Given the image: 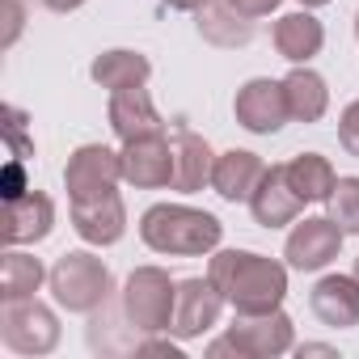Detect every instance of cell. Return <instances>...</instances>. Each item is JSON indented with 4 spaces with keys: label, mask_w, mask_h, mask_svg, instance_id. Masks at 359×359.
I'll return each mask as SVG.
<instances>
[{
    "label": "cell",
    "mask_w": 359,
    "mask_h": 359,
    "mask_svg": "<svg viewBox=\"0 0 359 359\" xmlns=\"http://www.w3.org/2000/svg\"><path fill=\"white\" fill-rule=\"evenodd\" d=\"M229 300L220 296V287L212 279H182L177 283V304H173V321H169V334L173 338H203L216 321H220V309Z\"/></svg>",
    "instance_id": "cell-9"
},
{
    "label": "cell",
    "mask_w": 359,
    "mask_h": 359,
    "mask_svg": "<svg viewBox=\"0 0 359 359\" xmlns=\"http://www.w3.org/2000/svg\"><path fill=\"white\" fill-rule=\"evenodd\" d=\"M208 279L237 313H271L287 296V266L254 250H220L208 266Z\"/></svg>",
    "instance_id": "cell-1"
},
{
    "label": "cell",
    "mask_w": 359,
    "mask_h": 359,
    "mask_svg": "<svg viewBox=\"0 0 359 359\" xmlns=\"http://www.w3.org/2000/svg\"><path fill=\"white\" fill-rule=\"evenodd\" d=\"M304 355H330V359H334L338 351H334V346H321V342H304V346H300V359H304Z\"/></svg>",
    "instance_id": "cell-33"
},
{
    "label": "cell",
    "mask_w": 359,
    "mask_h": 359,
    "mask_svg": "<svg viewBox=\"0 0 359 359\" xmlns=\"http://www.w3.org/2000/svg\"><path fill=\"white\" fill-rule=\"evenodd\" d=\"M43 5L51 9V13H72V9H81L85 0H43Z\"/></svg>",
    "instance_id": "cell-31"
},
{
    "label": "cell",
    "mask_w": 359,
    "mask_h": 359,
    "mask_svg": "<svg viewBox=\"0 0 359 359\" xmlns=\"http://www.w3.org/2000/svg\"><path fill=\"white\" fill-rule=\"evenodd\" d=\"M106 118H110V131L123 144L127 140H144V135H165V118H161V110H156V102H152V93L144 85L110 93Z\"/></svg>",
    "instance_id": "cell-13"
},
{
    "label": "cell",
    "mask_w": 359,
    "mask_h": 359,
    "mask_svg": "<svg viewBox=\"0 0 359 359\" xmlns=\"http://www.w3.org/2000/svg\"><path fill=\"white\" fill-rule=\"evenodd\" d=\"M47 283H51L55 304L68 309V313H97L110 300V292H114L110 266L97 254H89V250L60 254L55 266H51V275H47Z\"/></svg>",
    "instance_id": "cell-3"
},
{
    "label": "cell",
    "mask_w": 359,
    "mask_h": 359,
    "mask_svg": "<svg viewBox=\"0 0 359 359\" xmlns=\"http://www.w3.org/2000/svg\"><path fill=\"white\" fill-rule=\"evenodd\" d=\"M22 18H26V13H22L18 0H5V22H9V26H5V47L18 43V34H22Z\"/></svg>",
    "instance_id": "cell-29"
},
{
    "label": "cell",
    "mask_w": 359,
    "mask_h": 359,
    "mask_svg": "<svg viewBox=\"0 0 359 359\" xmlns=\"http://www.w3.org/2000/svg\"><path fill=\"white\" fill-rule=\"evenodd\" d=\"M0 342L13 355H51L60 346V317L34 296L5 300V309H0Z\"/></svg>",
    "instance_id": "cell-6"
},
{
    "label": "cell",
    "mask_w": 359,
    "mask_h": 359,
    "mask_svg": "<svg viewBox=\"0 0 359 359\" xmlns=\"http://www.w3.org/2000/svg\"><path fill=\"white\" fill-rule=\"evenodd\" d=\"M262 156L258 152H245V148H229L216 156V169H212V191L224 199V203H250V195L258 191L262 182Z\"/></svg>",
    "instance_id": "cell-17"
},
{
    "label": "cell",
    "mask_w": 359,
    "mask_h": 359,
    "mask_svg": "<svg viewBox=\"0 0 359 359\" xmlns=\"http://www.w3.org/2000/svg\"><path fill=\"white\" fill-rule=\"evenodd\" d=\"M325 216L342 233H359V177H338L334 191L325 195Z\"/></svg>",
    "instance_id": "cell-25"
},
{
    "label": "cell",
    "mask_w": 359,
    "mask_h": 359,
    "mask_svg": "<svg viewBox=\"0 0 359 359\" xmlns=\"http://www.w3.org/2000/svg\"><path fill=\"white\" fill-rule=\"evenodd\" d=\"M72 229L89 245H114L127 233V208L118 191L93 195V199H72Z\"/></svg>",
    "instance_id": "cell-12"
},
{
    "label": "cell",
    "mask_w": 359,
    "mask_h": 359,
    "mask_svg": "<svg viewBox=\"0 0 359 359\" xmlns=\"http://www.w3.org/2000/svg\"><path fill=\"white\" fill-rule=\"evenodd\" d=\"M355 279H359V258H355Z\"/></svg>",
    "instance_id": "cell-36"
},
{
    "label": "cell",
    "mask_w": 359,
    "mask_h": 359,
    "mask_svg": "<svg viewBox=\"0 0 359 359\" xmlns=\"http://www.w3.org/2000/svg\"><path fill=\"white\" fill-rule=\"evenodd\" d=\"M229 5L241 13V18H250V22H258V18H266V13H275L283 0H229Z\"/></svg>",
    "instance_id": "cell-27"
},
{
    "label": "cell",
    "mask_w": 359,
    "mask_h": 359,
    "mask_svg": "<svg viewBox=\"0 0 359 359\" xmlns=\"http://www.w3.org/2000/svg\"><path fill=\"white\" fill-rule=\"evenodd\" d=\"M89 76H93V85H102V89H110V93H118V89L148 85V76H152V64H148V55H140V51L114 47V51H102V55L93 60Z\"/></svg>",
    "instance_id": "cell-20"
},
{
    "label": "cell",
    "mask_w": 359,
    "mask_h": 359,
    "mask_svg": "<svg viewBox=\"0 0 359 359\" xmlns=\"http://www.w3.org/2000/svg\"><path fill=\"white\" fill-rule=\"evenodd\" d=\"M283 93H287V110H292L296 123H317V118L330 110V89H325V81H321L313 68H304V64H296V68L283 76Z\"/></svg>",
    "instance_id": "cell-22"
},
{
    "label": "cell",
    "mask_w": 359,
    "mask_h": 359,
    "mask_svg": "<svg viewBox=\"0 0 359 359\" xmlns=\"http://www.w3.org/2000/svg\"><path fill=\"white\" fill-rule=\"evenodd\" d=\"M309 309L330 330L359 325V279L355 275H325V279H317V287L309 292Z\"/></svg>",
    "instance_id": "cell-16"
},
{
    "label": "cell",
    "mask_w": 359,
    "mask_h": 359,
    "mask_svg": "<svg viewBox=\"0 0 359 359\" xmlns=\"http://www.w3.org/2000/svg\"><path fill=\"white\" fill-rule=\"evenodd\" d=\"M51 271H43V262L34 254H22L18 245H9L5 262H0V300H26L43 287Z\"/></svg>",
    "instance_id": "cell-24"
},
{
    "label": "cell",
    "mask_w": 359,
    "mask_h": 359,
    "mask_svg": "<svg viewBox=\"0 0 359 359\" xmlns=\"http://www.w3.org/2000/svg\"><path fill=\"white\" fill-rule=\"evenodd\" d=\"M304 199L296 195V187L287 182V165H266L258 191L250 195V212L262 229H283V224H296Z\"/></svg>",
    "instance_id": "cell-15"
},
{
    "label": "cell",
    "mask_w": 359,
    "mask_h": 359,
    "mask_svg": "<svg viewBox=\"0 0 359 359\" xmlns=\"http://www.w3.org/2000/svg\"><path fill=\"white\" fill-rule=\"evenodd\" d=\"M161 5H169V9H177V13H195L203 0H161Z\"/></svg>",
    "instance_id": "cell-32"
},
{
    "label": "cell",
    "mask_w": 359,
    "mask_h": 359,
    "mask_svg": "<svg viewBox=\"0 0 359 359\" xmlns=\"http://www.w3.org/2000/svg\"><path fill=\"white\" fill-rule=\"evenodd\" d=\"M304 9H321V5H330V0H300Z\"/></svg>",
    "instance_id": "cell-34"
},
{
    "label": "cell",
    "mask_w": 359,
    "mask_h": 359,
    "mask_svg": "<svg viewBox=\"0 0 359 359\" xmlns=\"http://www.w3.org/2000/svg\"><path fill=\"white\" fill-rule=\"evenodd\" d=\"M233 114H237V123H241L245 131H254V135H275V131L292 118L283 81H271V76L245 81V85L237 89V97H233Z\"/></svg>",
    "instance_id": "cell-8"
},
{
    "label": "cell",
    "mask_w": 359,
    "mask_h": 359,
    "mask_svg": "<svg viewBox=\"0 0 359 359\" xmlns=\"http://www.w3.org/2000/svg\"><path fill=\"white\" fill-rule=\"evenodd\" d=\"M355 39H359V13H355Z\"/></svg>",
    "instance_id": "cell-35"
},
{
    "label": "cell",
    "mask_w": 359,
    "mask_h": 359,
    "mask_svg": "<svg viewBox=\"0 0 359 359\" xmlns=\"http://www.w3.org/2000/svg\"><path fill=\"white\" fill-rule=\"evenodd\" d=\"M55 229V203L43 191H26L5 203V245H34Z\"/></svg>",
    "instance_id": "cell-18"
},
{
    "label": "cell",
    "mask_w": 359,
    "mask_h": 359,
    "mask_svg": "<svg viewBox=\"0 0 359 359\" xmlns=\"http://www.w3.org/2000/svg\"><path fill=\"white\" fill-rule=\"evenodd\" d=\"M195 22H199V34L216 47H245L254 39V22L241 18L229 0H203L195 9Z\"/></svg>",
    "instance_id": "cell-21"
},
{
    "label": "cell",
    "mask_w": 359,
    "mask_h": 359,
    "mask_svg": "<svg viewBox=\"0 0 359 359\" xmlns=\"http://www.w3.org/2000/svg\"><path fill=\"white\" fill-rule=\"evenodd\" d=\"M342 237H346V233H342L330 216H309V220H300V224L287 233L283 258H287L292 271H321V266H330V262L338 258Z\"/></svg>",
    "instance_id": "cell-10"
},
{
    "label": "cell",
    "mask_w": 359,
    "mask_h": 359,
    "mask_svg": "<svg viewBox=\"0 0 359 359\" xmlns=\"http://www.w3.org/2000/svg\"><path fill=\"white\" fill-rule=\"evenodd\" d=\"M169 144H173V182H169V191L195 195V191L212 187V169H216L212 144L203 135H195L191 127H177Z\"/></svg>",
    "instance_id": "cell-14"
},
{
    "label": "cell",
    "mask_w": 359,
    "mask_h": 359,
    "mask_svg": "<svg viewBox=\"0 0 359 359\" xmlns=\"http://www.w3.org/2000/svg\"><path fill=\"white\" fill-rule=\"evenodd\" d=\"M287 182L296 187V195H300L304 203H325V195H330L334 182H338V173H334L330 156H321V152H300V156L287 161Z\"/></svg>",
    "instance_id": "cell-23"
},
{
    "label": "cell",
    "mask_w": 359,
    "mask_h": 359,
    "mask_svg": "<svg viewBox=\"0 0 359 359\" xmlns=\"http://www.w3.org/2000/svg\"><path fill=\"white\" fill-rule=\"evenodd\" d=\"M118 177H123V152L106 144H81L68 156L64 187H68V199H93V195L114 191Z\"/></svg>",
    "instance_id": "cell-7"
},
{
    "label": "cell",
    "mask_w": 359,
    "mask_h": 359,
    "mask_svg": "<svg viewBox=\"0 0 359 359\" xmlns=\"http://www.w3.org/2000/svg\"><path fill=\"white\" fill-rule=\"evenodd\" d=\"M338 144H342L351 156H359V102H351V106L342 110V118H338Z\"/></svg>",
    "instance_id": "cell-26"
},
{
    "label": "cell",
    "mask_w": 359,
    "mask_h": 359,
    "mask_svg": "<svg viewBox=\"0 0 359 359\" xmlns=\"http://www.w3.org/2000/svg\"><path fill=\"white\" fill-rule=\"evenodd\" d=\"M140 237L152 254L203 258L220 245L224 224L212 212H199V208H187V203H152L140 216Z\"/></svg>",
    "instance_id": "cell-2"
},
{
    "label": "cell",
    "mask_w": 359,
    "mask_h": 359,
    "mask_svg": "<svg viewBox=\"0 0 359 359\" xmlns=\"http://www.w3.org/2000/svg\"><path fill=\"white\" fill-rule=\"evenodd\" d=\"M271 39H275V51L287 60V64H309L321 47H325V26L313 18V13H287V18H279L275 22V30H271Z\"/></svg>",
    "instance_id": "cell-19"
},
{
    "label": "cell",
    "mask_w": 359,
    "mask_h": 359,
    "mask_svg": "<svg viewBox=\"0 0 359 359\" xmlns=\"http://www.w3.org/2000/svg\"><path fill=\"white\" fill-rule=\"evenodd\" d=\"M296 346V325L283 309H271V313H237L229 334L216 338L208 346L212 359L220 355H237V359H275V355H287Z\"/></svg>",
    "instance_id": "cell-4"
},
{
    "label": "cell",
    "mask_w": 359,
    "mask_h": 359,
    "mask_svg": "<svg viewBox=\"0 0 359 359\" xmlns=\"http://www.w3.org/2000/svg\"><path fill=\"white\" fill-rule=\"evenodd\" d=\"M135 355H169V359H182V351H177L173 342H152V338L135 342Z\"/></svg>",
    "instance_id": "cell-30"
},
{
    "label": "cell",
    "mask_w": 359,
    "mask_h": 359,
    "mask_svg": "<svg viewBox=\"0 0 359 359\" xmlns=\"http://www.w3.org/2000/svg\"><path fill=\"white\" fill-rule=\"evenodd\" d=\"M173 304H177V283L169 279V271L161 266H135L127 275L123 287V313L131 321L135 334H161L173 321Z\"/></svg>",
    "instance_id": "cell-5"
},
{
    "label": "cell",
    "mask_w": 359,
    "mask_h": 359,
    "mask_svg": "<svg viewBox=\"0 0 359 359\" xmlns=\"http://www.w3.org/2000/svg\"><path fill=\"white\" fill-rule=\"evenodd\" d=\"M22 195H26V173H22V156H13L9 169H5V203L22 199Z\"/></svg>",
    "instance_id": "cell-28"
},
{
    "label": "cell",
    "mask_w": 359,
    "mask_h": 359,
    "mask_svg": "<svg viewBox=\"0 0 359 359\" xmlns=\"http://www.w3.org/2000/svg\"><path fill=\"white\" fill-rule=\"evenodd\" d=\"M123 182L135 191H161L173 182V144L165 135H144L123 144Z\"/></svg>",
    "instance_id": "cell-11"
}]
</instances>
